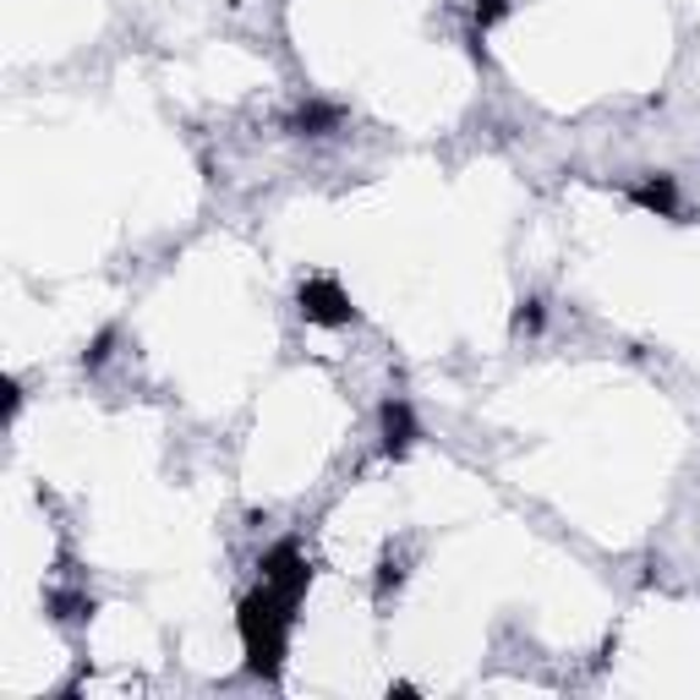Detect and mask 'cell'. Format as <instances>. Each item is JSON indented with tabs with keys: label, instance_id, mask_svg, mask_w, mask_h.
I'll use <instances>...</instances> for the list:
<instances>
[{
	"label": "cell",
	"instance_id": "cell-1",
	"mask_svg": "<svg viewBox=\"0 0 700 700\" xmlns=\"http://www.w3.org/2000/svg\"><path fill=\"white\" fill-rule=\"evenodd\" d=\"M302 313H307L313 323H345V318H351V302L339 296V285L313 279V285L302 290Z\"/></svg>",
	"mask_w": 700,
	"mask_h": 700
},
{
	"label": "cell",
	"instance_id": "cell-2",
	"mask_svg": "<svg viewBox=\"0 0 700 700\" xmlns=\"http://www.w3.org/2000/svg\"><path fill=\"white\" fill-rule=\"evenodd\" d=\"M405 444H411V416H405V405H388L383 411V448L400 454Z\"/></svg>",
	"mask_w": 700,
	"mask_h": 700
}]
</instances>
